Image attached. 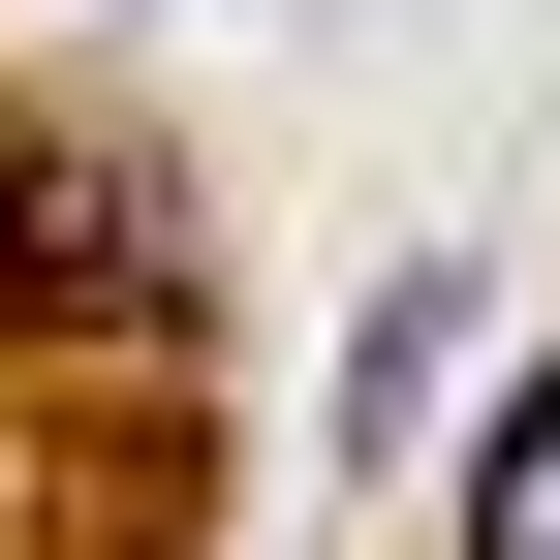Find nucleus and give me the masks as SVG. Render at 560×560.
<instances>
[{
	"label": "nucleus",
	"mask_w": 560,
	"mask_h": 560,
	"mask_svg": "<svg viewBox=\"0 0 560 560\" xmlns=\"http://www.w3.org/2000/svg\"><path fill=\"white\" fill-rule=\"evenodd\" d=\"M467 560H560V374L499 405V436H467Z\"/></svg>",
	"instance_id": "nucleus-1"
}]
</instances>
